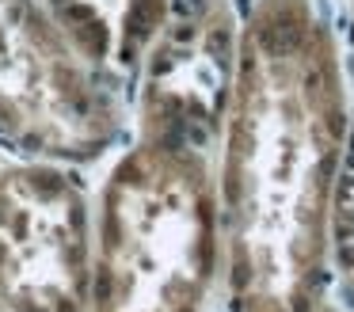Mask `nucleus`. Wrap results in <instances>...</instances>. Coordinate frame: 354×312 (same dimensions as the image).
Returning <instances> with one entry per match:
<instances>
[{
	"mask_svg": "<svg viewBox=\"0 0 354 312\" xmlns=\"http://www.w3.org/2000/svg\"><path fill=\"white\" fill-rule=\"evenodd\" d=\"M221 213L187 134L145 129L103 183L92 312H198L217 274Z\"/></svg>",
	"mask_w": 354,
	"mask_h": 312,
	"instance_id": "obj_2",
	"label": "nucleus"
},
{
	"mask_svg": "<svg viewBox=\"0 0 354 312\" xmlns=\"http://www.w3.org/2000/svg\"><path fill=\"white\" fill-rule=\"evenodd\" d=\"M0 312H8V309H4V304H0Z\"/></svg>",
	"mask_w": 354,
	"mask_h": 312,
	"instance_id": "obj_6",
	"label": "nucleus"
},
{
	"mask_svg": "<svg viewBox=\"0 0 354 312\" xmlns=\"http://www.w3.org/2000/svg\"><path fill=\"white\" fill-rule=\"evenodd\" d=\"M0 304L88 312L92 225L80 187L50 164L0 172Z\"/></svg>",
	"mask_w": 354,
	"mask_h": 312,
	"instance_id": "obj_4",
	"label": "nucleus"
},
{
	"mask_svg": "<svg viewBox=\"0 0 354 312\" xmlns=\"http://www.w3.org/2000/svg\"><path fill=\"white\" fill-rule=\"evenodd\" d=\"M0 137L42 156H95L118 137L111 88L42 0H0Z\"/></svg>",
	"mask_w": 354,
	"mask_h": 312,
	"instance_id": "obj_3",
	"label": "nucleus"
},
{
	"mask_svg": "<svg viewBox=\"0 0 354 312\" xmlns=\"http://www.w3.org/2000/svg\"><path fill=\"white\" fill-rule=\"evenodd\" d=\"M69 46L111 88L145 61L164 27L168 0H42Z\"/></svg>",
	"mask_w": 354,
	"mask_h": 312,
	"instance_id": "obj_5",
	"label": "nucleus"
},
{
	"mask_svg": "<svg viewBox=\"0 0 354 312\" xmlns=\"http://www.w3.org/2000/svg\"><path fill=\"white\" fill-rule=\"evenodd\" d=\"M343 141L331 30L308 0H255L232 46L217 198L240 312L316 309Z\"/></svg>",
	"mask_w": 354,
	"mask_h": 312,
	"instance_id": "obj_1",
	"label": "nucleus"
}]
</instances>
